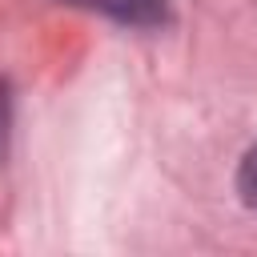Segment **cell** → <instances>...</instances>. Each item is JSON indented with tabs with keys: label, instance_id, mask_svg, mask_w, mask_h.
Segmentation results:
<instances>
[{
	"label": "cell",
	"instance_id": "6da1fadb",
	"mask_svg": "<svg viewBox=\"0 0 257 257\" xmlns=\"http://www.w3.org/2000/svg\"><path fill=\"white\" fill-rule=\"evenodd\" d=\"M88 12H104L120 24H161L169 12V0H64Z\"/></svg>",
	"mask_w": 257,
	"mask_h": 257
},
{
	"label": "cell",
	"instance_id": "7a4b0ae2",
	"mask_svg": "<svg viewBox=\"0 0 257 257\" xmlns=\"http://www.w3.org/2000/svg\"><path fill=\"white\" fill-rule=\"evenodd\" d=\"M237 189H241V201H245L249 209H257V149H249V157L241 161Z\"/></svg>",
	"mask_w": 257,
	"mask_h": 257
}]
</instances>
